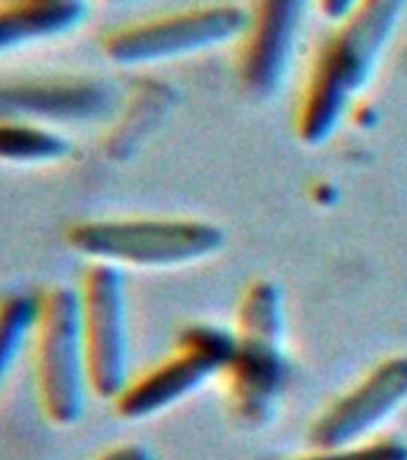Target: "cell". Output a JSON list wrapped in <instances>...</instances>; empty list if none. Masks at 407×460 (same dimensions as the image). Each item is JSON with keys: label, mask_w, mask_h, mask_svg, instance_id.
I'll list each match as a JSON object with an SVG mask.
<instances>
[{"label": "cell", "mask_w": 407, "mask_h": 460, "mask_svg": "<svg viewBox=\"0 0 407 460\" xmlns=\"http://www.w3.org/2000/svg\"><path fill=\"white\" fill-rule=\"evenodd\" d=\"M36 405L53 427H72L89 401L84 343L79 329L77 288L43 286L34 293L27 341Z\"/></svg>", "instance_id": "7a4b0ae2"}, {"label": "cell", "mask_w": 407, "mask_h": 460, "mask_svg": "<svg viewBox=\"0 0 407 460\" xmlns=\"http://www.w3.org/2000/svg\"><path fill=\"white\" fill-rule=\"evenodd\" d=\"M309 0H252L237 41V77L250 99H273L293 63Z\"/></svg>", "instance_id": "ba28073f"}, {"label": "cell", "mask_w": 407, "mask_h": 460, "mask_svg": "<svg viewBox=\"0 0 407 460\" xmlns=\"http://www.w3.org/2000/svg\"><path fill=\"white\" fill-rule=\"evenodd\" d=\"M407 0H358L316 50L302 89L295 129L302 144L322 146L336 135L352 99L372 79L401 27Z\"/></svg>", "instance_id": "6da1fadb"}, {"label": "cell", "mask_w": 407, "mask_h": 460, "mask_svg": "<svg viewBox=\"0 0 407 460\" xmlns=\"http://www.w3.org/2000/svg\"><path fill=\"white\" fill-rule=\"evenodd\" d=\"M244 27L247 7L235 3H204L108 29L101 36V50L120 67H146L240 41Z\"/></svg>", "instance_id": "277c9868"}, {"label": "cell", "mask_w": 407, "mask_h": 460, "mask_svg": "<svg viewBox=\"0 0 407 460\" xmlns=\"http://www.w3.org/2000/svg\"><path fill=\"white\" fill-rule=\"evenodd\" d=\"M92 460H154V453L142 444H118Z\"/></svg>", "instance_id": "9a60e30c"}, {"label": "cell", "mask_w": 407, "mask_h": 460, "mask_svg": "<svg viewBox=\"0 0 407 460\" xmlns=\"http://www.w3.org/2000/svg\"><path fill=\"white\" fill-rule=\"evenodd\" d=\"M79 329L92 398L113 402L132 379L125 273L89 261L77 283Z\"/></svg>", "instance_id": "5b68a950"}, {"label": "cell", "mask_w": 407, "mask_h": 460, "mask_svg": "<svg viewBox=\"0 0 407 460\" xmlns=\"http://www.w3.org/2000/svg\"><path fill=\"white\" fill-rule=\"evenodd\" d=\"M72 144L41 122L0 113V164L49 165L70 156Z\"/></svg>", "instance_id": "7c38bea8"}, {"label": "cell", "mask_w": 407, "mask_h": 460, "mask_svg": "<svg viewBox=\"0 0 407 460\" xmlns=\"http://www.w3.org/2000/svg\"><path fill=\"white\" fill-rule=\"evenodd\" d=\"M286 460H407V444L403 438H369L359 444L338 446V448H314L307 456Z\"/></svg>", "instance_id": "5bb4252c"}, {"label": "cell", "mask_w": 407, "mask_h": 460, "mask_svg": "<svg viewBox=\"0 0 407 460\" xmlns=\"http://www.w3.org/2000/svg\"><path fill=\"white\" fill-rule=\"evenodd\" d=\"M115 106L118 93L96 75H29L0 79V113L41 125L103 120Z\"/></svg>", "instance_id": "30bf717a"}, {"label": "cell", "mask_w": 407, "mask_h": 460, "mask_svg": "<svg viewBox=\"0 0 407 460\" xmlns=\"http://www.w3.org/2000/svg\"><path fill=\"white\" fill-rule=\"evenodd\" d=\"M405 402L407 355H391L316 417L309 441L314 448L369 441Z\"/></svg>", "instance_id": "9c48e42d"}, {"label": "cell", "mask_w": 407, "mask_h": 460, "mask_svg": "<svg viewBox=\"0 0 407 460\" xmlns=\"http://www.w3.org/2000/svg\"><path fill=\"white\" fill-rule=\"evenodd\" d=\"M283 305L279 288L257 280L247 288L240 305V333H235V355L228 365L233 394L240 412L250 422L269 415L283 386L286 362L280 355Z\"/></svg>", "instance_id": "52a82bcc"}, {"label": "cell", "mask_w": 407, "mask_h": 460, "mask_svg": "<svg viewBox=\"0 0 407 460\" xmlns=\"http://www.w3.org/2000/svg\"><path fill=\"white\" fill-rule=\"evenodd\" d=\"M111 3H129V0H111Z\"/></svg>", "instance_id": "e0dca14e"}, {"label": "cell", "mask_w": 407, "mask_h": 460, "mask_svg": "<svg viewBox=\"0 0 407 460\" xmlns=\"http://www.w3.org/2000/svg\"><path fill=\"white\" fill-rule=\"evenodd\" d=\"M235 345L233 331L208 323L190 326L168 358L129 379L125 391L111 402L115 415L137 422L185 401L211 376L228 369Z\"/></svg>", "instance_id": "8992f818"}, {"label": "cell", "mask_w": 407, "mask_h": 460, "mask_svg": "<svg viewBox=\"0 0 407 460\" xmlns=\"http://www.w3.org/2000/svg\"><path fill=\"white\" fill-rule=\"evenodd\" d=\"M34 316V293L0 295V388L14 362L27 350L29 329Z\"/></svg>", "instance_id": "4fadbf2b"}, {"label": "cell", "mask_w": 407, "mask_h": 460, "mask_svg": "<svg viewBox=\"0 0 407 460\" xmlns=\"http://www.w3.org/2000/svg\"><path fill=\"white\" fill-rule=\"evenodd\" d=\"M319 13L331 22H341L352 7L358 5V0H314Z\"/></svg>", "instance_id": "2e32d148"}, {"label": "cell", "mask_w": 407, "mask_h": 460, "mask_svg": "<svg viewBox=\"0 0 407 460\" xmlns=\"http://www.w3.org/2000/svg\"><path fill=\"white\" fill-rule=\"evenodd\" d=\"M72 252L118 269H180L214 257L221 226L199 218H84L65 228Z\"/></svg>", "instance_id": "3957f363"}, {"label": "cell", "mask_w": 407, "mask_h": 460, "mask_svg": "<svg viewBox=\"0 0 407 460\" xmlns=\"http://www.w3.org/2000/svg\"><path fill=\"white\" fill-rule=\"evenodd\" d=\"M79 3H89V0H79Z\"/></svg>", "instance_id": "ac0fdd59"}, {"label": "cell", "mask_w": 407, "mask_h": 460, "mask_svg": "<svg viewBox=\"0 0 407 460\" xmlns=\"http://www.w3.org/2000/svg\"><path fill=\"white\" fill-rule=\"evenodd\" d=\"M86 13L79 0H0V53L72 34Z\"/></svg>", "instance_id": "8fae6325"}]
</instances>
